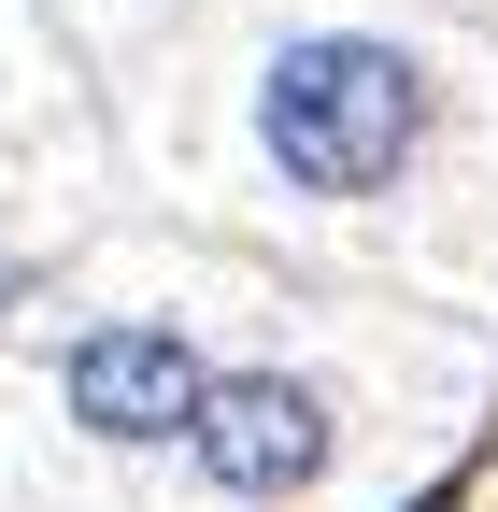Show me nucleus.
Here are the masks:
<instances>
[{
    "label": "nucleus",
    "instance_id": "1",
    "mask_svg": "<svg viewBox=\"0 0 498 512\" xmlns=\"http://www.w3.org/2000/svg\"><path fill=\"white\" fill-rule=\"evenodd\" d=\"M456 128V72L385 15H299L257 43L242 72V157L271 171V200L299 214H370L442 157Z\"/></svg>",
    "mask_w": 498,
    "mask_h": 512
},
{
    "label": "nucleus",
    "instance_id": "2",
    "mask_svg": "<svg viewBox=\"0 0 498 512\" xmlns=\"http://www.w3.org/2000/svg\"><path fill=\"white\" fill-rule=\"evenodd\" d=\"M57 413H72L100 456H185L214 413V356L200 328H171V313H100V328L57 356Z\"/></svg>",
    "mask_w": 498,
    "mask_h": 512
},
{
    "label": "nucleus",
    "instance_id": "3",
    "mask_svg": "<svg viewBox=\"0 0 498 512\" xmlns=\"http://www.w3.org/2000/svg\"><path fill=\"white\" fill-rule=\"evenodd\" d=\"M185 470H200V498H228V512H285V498H314L342 470V399L314 370H285V356L214 370V413H200V441H185Z\"/></svg>",
    "mask_w": 498,
    "mask_h": 512
},
{
    "label": "nucleus",
    "instance_id": "4",
    "mask_svg": "<svg viewBox=\"0 0 498 512\" xmlns=\"http://www.w3.org/2000/svg\"><path fill=\"white\" fill-rule=\"evenodd\" d=\"M29 285H43V271H29L15 242H0V328H15V313H29Z\"/></svg>",
    "mask_w": 498,
    "mask_h": 512
}]
</instances>
